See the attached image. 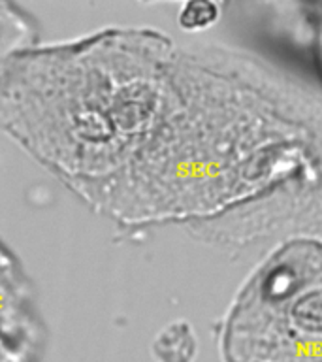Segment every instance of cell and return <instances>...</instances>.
Returning <instances> with one entry per match:
<instances>
[{
  "mask_svg": "<svg viewBox=\"0 0 322 362\" xmlns=\"http://www.w3.org/2000/svg\"><path fill=\"white\" fill-rule=\"evenodd\" d=\"M228 362H322V245L294 243L258 272L226 328Z\"/></svg>",
  "mask_w": 322,
  "mask_h": 362,
  "instance_id": "obj_1",
  "label": "cell"
},
{
  "mask_svg": "<svg viewBox=\"0 0 322 362\" xmlns=\"http://www.w3.org/2000/svg\"><path fill=\"white\" fill-rule=\"evenodd\" d=\"M153 355L158 362H192L196 338L189 322L175 321L162 328L153 341Z\"/></svg>",
  "mask_w": 322,
  "mask_h": 362,
  "instance_id": "obj_2",
  "label": "cell"
},
{
  "mask_svg": "<svg viewBox=\"0 0 322 362\" xmlns=\"http://www.w3.org/2000/svg\"><path fill=\"white\" fill-rule=\"evenodd\" d=\"M219 19V6L205 0L189 2L183 6L179 13V25L186 30H200L213 25Z\"/></svg>",
  "mask_w": 322,
  "mask_h": 362,
  "instance_id": "obj_3",
  "label": "cell"
}]
</instances>
